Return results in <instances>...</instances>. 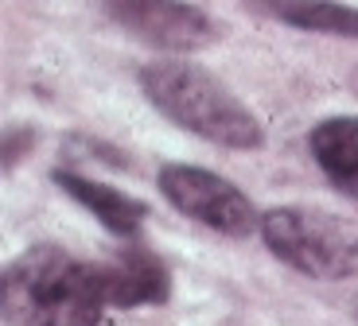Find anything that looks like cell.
Instances as JSON below:
<instances>
[{
    "label": "cell",
    "mask_w": 358,
    "mask_h": 326,
    "mask_svg": "<svg viewBox=\"0 0 358 326\" xmlns=\"http://www.w3.org/2000/svg\"><path fill=\"white\" fill-rule=\"evenodd\" d=\"M113 24H121L141 43L160 51H203L218 39V24L187 0H101Z\"/></svg>",
    "instance_id": "cell-5"
},
{
    "label": "cell",
    "mask_w": 358,
    "mask_h": 326,
    "mask_svg": "<svg viewBox=\"0 0 358 326\" xmlns=\"http://www.w3.org/2000/svg\"><path fill=\"white\" fill-rule=\"evenodd\" d=\"M261 241L280 265L312 280H343L358 268V221L315 206H277L261 214Z\"/></svg>",
    "instance_id": "cell-3"
},
{
    "label": "cell",
    "mask_w": 358,
    "mask_h": 326,
    "mask_svg": "<svg viewBox=\"0 0 358 326\" xmlns=\"http://www.w3.org/2000/svg\"><path fill=\"white\" fill-rule=\"evenodd\" d=\"M51 183L63 194H71L82 210H90L109 233H117V237H136L144 218H148V206H144L141 198L117 191V186H109V183H98V179H86L71 168L51 171Z\"/></svg>",
    "instance_id": "cell-7"
},
{
    "label": "cell",
    "mask_w": 358,
    "mask_h": 326,
    "mask_svg": "<svg viewBox=\"0 0 358 326\" xmlns=\"http://www.w3.org/2000/svg\"><path fill=\"white\" fill-rule=\"evenodd\" d=\"M101 283H106L109 307H125V311L168 303L171 295L168 265L136 237H125V245L117 249L109 260H101Z\"/></svg>",
    "instance_id": "cell-6"
},
{
    "label": "cell",
    "mask_w": 358,
    "mask_h": 326,
    "mask_svg": "<svg viewBox=\"0 0 358 326\" xmlns=\"http://www.w3.org/2000/svg\"><path fill=\"white\" fill-rule=\"evenodd\" d=\"M136 82L156 113H164L171 124L187 128L199 140L234 151H253L265 144V128L250 113V105H242L230 94V86L218 82L210 71H203L199 62H148L141 66Z\"/></svg>",
    "instance_id": "cell-2"
},
{
    "label": "cell",
    "mask_w": 358,
    "mask_h": 326,
    "mask_svg": "<svg viewBox=\"0 0 358 326\" xmlns=\"http://www.w3.org/2000/svg\"><path fill=\"white\" fill-rule=\"evenodd\" d=\"M0 303L12 326H98L109 307L101 265L59 245H31L4 268Z\"/></svg>",
    "instance_id": "cell-1"
},
{
    "label": "cell",
    "mask_w": 358,
    "mask_h": 326,
    "mask_svg": "<svg viewBox=\"0 0 358 326\" xmlns=\"http://www.w3.org/2000/svg\"><path fill=\"white\" fill-rule=\"evenodd\" d=\"M308 148L327 183L358 202V117H327L308 133Z\"/></svg>",
    "instance_id": "cell-8"
},
{
    "label": "cell",
    "mask_w": 358,
    "mask_h": 326,
    "mask_svg": "<svg viewBox=\"0 0 358 326\" xmlns=\"http://www.w3.org/2000/svg\"><path fill=\"white\" fill-rule=\"evenodd\" d=\"M160 194L183 218H195L222 237H250L253 230H261V214L253 210L250 194L195 163H164Z\"/></svg>",
    "instance_id": "cell-4"
},
{
    "label": "cell",
    "mask_w": 358,
    "mask_h": 326,
    "mask_svg": "<svg viewBox=\"0 0 358 326\" xmlns=\"http://www.w3.org/2000/svg\"><path fill=\"white\" fill-rule=\"evenodd\" d=\"M31 144H36V133H31V128H8V136H4V171L16 168L20 156L31 151Z\"/></svg>",
    "instance_id": "cell-10"
},
{
    "label": "cell",
    "mask_w": 358,
    "mask_h": 326,
    "mask_svg": "<svg viewBox=\"0 0 358 326\" xmlns=\"http://www.w3.org/2000/svg\"><path fill=\"white\" fill-rule=\"evenodd\" d=\"M250 12L265 20H280L300 31L335 39H358V8L339 4V0H242Z\"/></svg>",
    "instance_id": "cell-9"
}]
</instances>
